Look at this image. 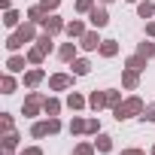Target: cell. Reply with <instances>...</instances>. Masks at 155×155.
Instances as JSON below:
<instances>
[{
    "instance_id": "cell-5",
    "label": "cell",
    "mask_w": 155,
    "mask_h": 155,
    "mask_svg": "<svg viewBox=\"0 0 155 155\" xmlns=\"http://www.w3.org/2000/svg\"><path fill=\"white\" fill-rule=\"evenodd\" d=\"M43 104H46V97H43L40 91H31V94H28V101H25V116H37Z\"/></svg>"
},
{
    "instance_id": "cell-35",
    "label": "cell",
    "mask_w": 155,
    "mask_h": 155,
    "mask_svg": "<svg viewBox=\"0 0 155 155\" xmlns=\"http://www.w3.org/2000/svg\"><path fill=\"white\" fill-rule=\"evenodd\" d=\"M3 131H12V116L3 113Z\"/></svg>"
},
{
    "instance_id": "cell-36",
    "label": "cell",
    "mask_w": 155,
    "mask_h": 155,
    "mask_svg": "<svg viewBox=\"0 0 155 155\" xmlns=\"http://www.w3.org/2000/svg\"><path fill=\"white\" fill-rule=\"evenodd\" d=\"M21 155H43V149H37V146H31V149H25Z\"/></svg>"
},
{
    "instance_id": "cell-31",
    "label": "cell",
    "mask_w": 155,
    "mask_h": 155,
    "mask_svg": "<svg viewBox=\"0 0 155 155\" xmlns=\"http://www.w3.org/2000/svg\"><path fill=\"white\" fill-rule=\"evenodd\" d=\"M0 85H3V94H12V91H15V79H12V76H3V82H0Z\"/></svg>"
},
{
    "instance_id": "cell-42",
    "label": "cell",
    "mask_w": 155,
    "mask_h": 155,
    "mask_svg": "<svg viewBox=\"0 0 155 155\" xmlns=\"http://www.w3.org/2000/svg\"><path fill=\"white\" fill-rule=\"evenodd\" d=\"M152 155H155V146H152Z\"/></svg>"
},
{
    "instance_id": "cell-7",
    "label": "cell",
    "mask_w": 155,
    "mask_h": 155,
    "mask_svg": "<svg viewBox=\"0 0 155 155\" xmlns=\"http://www.w3.org/2000/svg\"><path fill=\"white\" fill-rule=\"evenodd\" d=\"M101 43H104V40H101V37H97L94 31H85V34L79 37V46H82V49H88V52H94V49H101Z\"/></svg>"
},
{
    "instance_id": "cell-16",
    "label": "cell",
    "mask_w": 155,
    "mask_h": 155,
    "mask_svg": "<svg viewBox=\"0 0 155 155\" xmlns=\"http://www.w3.org/2000/svg\"><path fill=\"white\" fill-rule=\"evenodd\" d=\"M6 70H9V73H21V70H25V58H21V55H12V58L6 61Z\"/></svg>"
},
{
    "instance_id": "cell-14",
    "label": "cell",
    "mask_w": 155,
    "mask_h": 155,
    "mask_svg": "<svg viewBox=\"0 0 155 155\" xmlns=\"http://www.w3.org/2000/svg\"><path fill=\"white\" fill-rule=\"evenodd\" d=\"M125 67H128V70H137V73H140V70H146V58H143V55H131V58L125 61Z\"/></svg>"
},
{
    "instance_id": "cell-19",
    "label": "cell",
    "mask_w": 155,
    "mask_h": 155,
    "mask_svg": "<svg viewBox=\"0 0 155 155\" xmlns=\"http://www.w3.org/2000/svg\"><path fill=\"white\" fill-rule=\"evenodd\" d=\"M67 107H70V110H82V107H85V97L76 94V91H70V94H67Z\"/></svg>"
},
{
    "instance_id": "cell-20",
    "label": "cell",
    "mask_w": 155,
    "mask_h": 155,
    "mask_svg": "<svg viewBox=\"0 0 155 155\" xmlns=\"http://www.w3.org/2000/svg\"><path fill=\"white\" fill-rule=\"evenodd\" d=\"M116 52H119V46H116V40H104V43H101V55H104V58H113Z\"/></svg>"
},
{
    "instance_id": "cell-12",
    "label": "cell",
    "mask_w": 155,
    "mask_h": 155,
    "mask_svg": "<svg viewBox=\"0 0 155 155\" xmlns=\"http://www.w3.org/2000/svg\"><path fill=\"white\" fill-rule=\"evenodd\" d=\"M88 107H91V110H104V107H107V91H91Z\"/></svg>"
},
{
    "instance_id": "cell-3",
    "label": "cell",
    "mask_w": 155,
    "mask_h": 155,
    "mask_svg": "<svg viewBox=\"0 0 155 155\" xmlns=\"http://www.w3.org/2000/svg\"><path fill=\"white\" fill-rule=\"evenodd\" d=\"M46 52H52V34H43V37H37V46L28 52V61H31V64H40V61L46 58Z\"/></svg>"
},
{
    "instance_id": "cell-6",
    "label": "cell",
    "mask_w": 155,
    "mask_h": 155,
    "mask_svg": "<svg viewBox=\"0 0 155 155\" xmlns=\"http://www.w3.org/2000/svg\"><path fill=\"white\" fill-rule=\"evenodd\" d=\"M73 85V76H67V73H55L52 79H49V88L52 91H64V88H70Z\"/></svg>"
},
{
    "instance_id": "cell-33",
    "label": "cell",
    "mask_w": 155,
    "mask_h": 155,
    "mask_svg": "<svg viewBox=\"0 0 155 155\" xmlns=\"http://www.w3.org/2000/svg\"><path fill=\"white\" fill-rule=\"evenodd\" d=\"M143 119H146V122H155V104H149V107L143 110Z\"/></svg>"
},
{
    "instance_id": "cell-39",
    "label": "cell",
    "mask_w": 155,
    "mask_h": 155,
    "mask_svg": "<svg viewBox=\"0 0 155 155\" xmlns=\"http://www.w3.org/2000/svg\"><path fill=\"white\" fill-rule=\"evenodd\" d=\"M3 155H12V149H6V152H3Z\"/></svg>"
},
{
    "instance_id": "cell-18",
    "label": "cell",
    "mask_w": 155,
    "mask_h": 155,
    "mask_svg": "<svg viewBox=\"0 0 155 155\" xmlns=\"http://www.w3.org/2000/svg\"><path fill=\"white\" fill-rule=\"evenodd\" d=\"M137 82H140V79H137V70H125V73H122V85H125V88H137Z\"/></svg>"
},
{
    "instance_id": "cell-34",
    "label": "cell",
    "mask_w": 155,
    "mask_h": 155,
    "mask_svg": "<svg viewBox=\"0 0 155 155\" xmlns=\"http://www.w3.org/2000/svg\"><path fill=\"white\" fill-rule=\"evenodd\" d=\"M58 3H61V0H40V6L49 12V9H58Z\"/></svg>"
},
{
    "instance_id": "cell-1",
    "label": "cell",
    "mask_w": 155,
    "mask_h": 155,
    "mask_svg": "<svg viewBox=\"0 0 155 155\" xmlns=\"http://www.w3.org/2000/svg\"><path fill=\"white\" fill-rule=\"evenodd\" d=\"M25 43H34V21H31V25H21L15 34H9V40H6V49H9V52H18Z\"/></svg>"
},
{
    "instance_id": "cell-17",
    "label": "cell",
    "mask_w": 155,
    "mask_h": 155,
    "mask_svg": "<svg viewBox=\"0 0 155 155\" xmlns=\"http://www.w3.org/2000/svg\"><path fill=\"white\" fill-rule=\"evenodd\" d=\"M94 149H97V152H110V149H113V137H107V134H97V140H94Z\"/></svg>"
},
{
    "instance_id": "cell-4",
    "label": "cell",
    "mask_w": 155,
    "mask_h": 155,
    "mask_svg": "<svg viewBox=\"0 0 155 155\" xmlns=\"http://www.w3.org/2000/svg\"><path fill=\"white\" fill-rule=\"evenodd\" d=\"M58 131H61V122H58L55 116H49L46 122H37V125L31 128V134H34V137H46V134H58Z\"/></svg>"
},
{
    "instance_id": "cell-38",
    "label": "cell",
    "mask_w": 155,
    "mask_h": 155,
    "mask_svg": "<svg viewBox=\"0 0 155 155\" xmlns=\"http://www.w3.org/2000/svg\"><path fill=\"white\" fill-rule=\"evenodd\" d=\"M146 34H149V37H155V21H152V25H146Z\"/></svg>"
},
{
    "instance_id": "cell-24",
    "label": "cell",
    "mask_w": 155,
    "mask_h": 155,
    "mask_svg": "<svg viewBox=\"0 0 155 155\" xmlns=\"http://www.w3.org/2000/svg\"><path fill=\"white\" fill-rule=\"evenodd\" d=\"M119 104H122V94H119V91H113V88H107V107H113V110H116Z\"/></svg>"
},
{
    "instance_id": "cell-26",
    "label": "cell",
    "mask_w": 155,
    "mask_h": 155,
    "mask_svg": "<svg viewBox=\"0 0 155 155\" xmlns=\"http://www.w3.org/2000/svg\"><path fill=\"white\" fill-rule=\"evenodd\" d=\"M137 55L152 58V55H155V43H140V46H137Z\"/></svg>"
},
{
    "instance_id": "cell-32",
    "label": "cell",
    "mask_w": 155,
    "mask_h": 155,
    "mask_svg": "<svg viewBox=\"0 0 155 155\" xmlns=\"http://www.w3.org/2000/svg\"><path fill=\"white\" fill-rule=\"evenodd\" d=\"M76 9H79V12H91L94 9V0H76Z\"/></svg>"
},
{
    "instance_id": "cell-21",
    "label": "cell",
    "mask_w": 155,
    "mask_h": 155,
    "mask_svg": "<svg viewBox=\"0 0 155 155\" xmlns=\"http://www.w3.org/2000/svg\"><path fill=\"white\" fill-rule=\"evenodd\" d=\"M43 110H46V116H58V113H61V101H55V97H46Z\"/></svg>"
},
{
    "instance_id": "cell-13",
    "label": "cell",
    "mask_w": 155,
    "mask_h": 155,
    "mask_svg": "<svg viewBox=\"0 0 155 155\" xmlns=\"http://www.w3.org/2000/svg\"><path fill=\"white\" fill-rule=\"evenodd\" d=\"M58 58H61V61H76V46H73V43H64V46L58 49Z\"/></svg>"
},
{
    "instance_id": "cell-25",
    "label": "cell",
    "mask_w": 155,
    "mask_h": 155,
    "mask_svg": "<svg viewBox=\"0 0 155 155\" xmlns=\"http://www.w3.org/2000/svg\"><path fill=\"white\" fill-rule=\"evenodd\" d=\"M18 146V134L15 131H6V137H3V149H15Z\"/></svg>"
},
{
    "instance_id": "cell-41",
    "label": "cell",
    "mask_w": 155,
    "mask_h": 155,
    "mask_svg": "<svg viewBox=\"0 0 155 155\" xmlns=\"http://www.w3.org/2000/svg\"><path fill=\"white\" fill-rule=\"evenodd\" d=\"M128 3H137V0H128Z\"/></svg>"
},
{
    "instance_id": "cell-11",
    "label": "cell",
    "mask_w": 155,
    "mask_h": 155,
    "mask_svg": "<svg viewBox=\"0 0 155 155\" xmlns=\"http://www.w3.org/2000/svg\"><path fill=\"white\" fill-rule=\"evenodd\" d=\"M43 28H46V34H58V31H64L67 25H64L61 18H55V15H52V18L46 15V21H43Z\"/></svg>"
},
{
    "instance_id": "cell-27",
    "label": "cell",
    "mask_w": 155,
    "mask_h": 155,
    "mask_svg": "<svg viewBox=\"0 0 155 155\" xmlns=\"http://www.w3.org/2000/svg\"><path fill=\"white\" fill-rule=\"evenodd\" d=\"M73 155H94V143H79L73 149Z\"/></svg>"
},
{
    "instance_id": "cell-40",
    "label": "cell",
    "mask_w": 155,
    "mask_h": 155,
    "mask_svg": "<svg viewBox=\"0 0 155 155\" xmlns=\"http://www.w3.org/2000/svg\"><path fill=\"white\" fill-rule=\"evenodd\" d=\"M101 3H113V0H101Z\"/></svg>"
},
{
    "instance_id": "cell-22",
    "label": "cell",
    "mask_w": 155,
    "mask_h": 155,
    "mask_svg": "<svg viewBox=\"0 0 155 155\" xmlns=\"http://www.w3.org/2000/svg\"><path fill=\"white\" fill-rule=\"evenodd\" d=\"M88 70H91V64H88L85 58H76V61H73V73H76V76H85Z\"/></svg>"
},
{
    "instance_id": "cell-29",
    "label": "cell",
    "mask_w": 155,
    "mask_h": 155,
    "mask_svg": "<svg viewBox=\"0 0 155 155\" xmlns=\"http://www.w3.org/2000/svg\"><path fill=\"white\" fill-rule=\"evenodd\" d=\"M85 134H101V122L97 119H85Z\"/></svg>"
},
{
    "instance_id": "cell-9",
    "label": "cell",
    "mask_w": 155,
    "mask_h": 155,
    "mask_svg": "<svg viewBox=\"0 0 155 155\" xmlns=\"http://www.w3.org/2000/svg\"><path fill=\"white\" fill-rule=\"evenodd\" d=\"M40 82H43V70H40V67H34V70L25 73V85H28V88H37Z\"/></svg>"
},
{
    "instance_id": "cell-8",
    "label": "cell",
    "mask_w": 155,
    "mask_h": 155,
    "mask_svg": "<svg viewBox=\"0 0 155 155\" xmlns=\"http://www.w3.org/2000/svg\"><path fill=\"white\" fill-rule=\"evenodd\" d=\"M64 31H67V37H70V40H76V37H82V34H85V25H82L79 18H73V21H67V28H64Z\"/></svg>"
},
{
    "instance_id": "cell-10",
    "label": "cell",
    "mask_w": 155,
    "mask_h": 155,
    "mask_svg": "<svg viewBox=\"0 0 155 155\" xmlns=\"http://www.w3.org/2000/svg\"><path fill=\"white\" fill-rule=\"evenodd\" d=\"M88 18H91V25H94V28H104V25L110 21V15H107V9H97V6H94V9L88 12Z\"/></svg>"
},
{
    "instance_id": "cell-23",
    "label": "cell",
    "mask_w": 155,
    "mask_h": 155,
    "mask_svg": "<svg viewBox=\"0 0 155 155\" xmlns=\"http://www.w3.org/2000/svg\"><path fill=\"white\" fill-rule=\"evenodd\" d=\"M137 12H140V18H152V12H155V3H137Z\"/></svg>"
},
{
    "instance_id": "cell-30",
    "label": "cell",
    "mask_w": 155,
    "mask_h": 155,
    "mask_svg": "<svg viewBox=\"0 0 155 155\" xmlns=\"http://www.w3.org/2000/svg\"><path fill=\"white\" fill-rule=\"evenodd\" d=\"M85 131V119H73L70 122V134H82Z\"/></svg>"
},
{
    "instance_id": "cell-37",
    "label": "cell",
    "mask_w": 155,
    "mask_h": 155,
    "mask_svg": "<svg viewBox=\"0 0 155 155\" xmlns=\"http://www.w3.org/2000/svg\"><path fill=\"white\" fill-rule=\"evenodd\" d=\"M122 155H146L143 149H122Z\"/></svg>"
},
{
    "instance_id": "cell-2",
    "label": "cell",
    "mask_w": 155,
    "mask_h": 155,
    "mask_svg": "<svg viewBox=\"0 0 155 155\" xmlns=\"http://www.w3.org/2000/svg\"><path fill=\"white\" fill-rule=\"evenodd\" d=\"M143 110H146V107H143V101H140V97H128V101H122L113 113H116V119H119V122H125V119H131V116H140Z\"/></svg>"
},
{
    "instance_id": "cell-28",
    "label": "cell",
    "mask_w": 155,
    "mask_h": 155,
    "mask_svg": "<svg viewBox=\"0 0 155 155\" xmlns=\"http://www.w3.org/2000/svg\"><path fill=\"white\" fill-rule=\"evenodd\" d=\"M18 18H21V15H18L15 9H6V15H3V21H6V28H15V25H18Z\"/></svg>"
},
{
    "instance_id": "cell-15",
    "label": "cell",
    "mask_w": 155,
    "mask_h": 155,
    "mask_svg": "<svg viewBox=\"0 0 155 155\" xmlns=\"http://www.w3.org/2000/svg\"><path fill=\"white\" fill-rule=\"evenodd\" d=\"M28 18H31L34 25H43V21H46V9H43V6H31V9H28Z\"/></svg>"
}]
</instances>
